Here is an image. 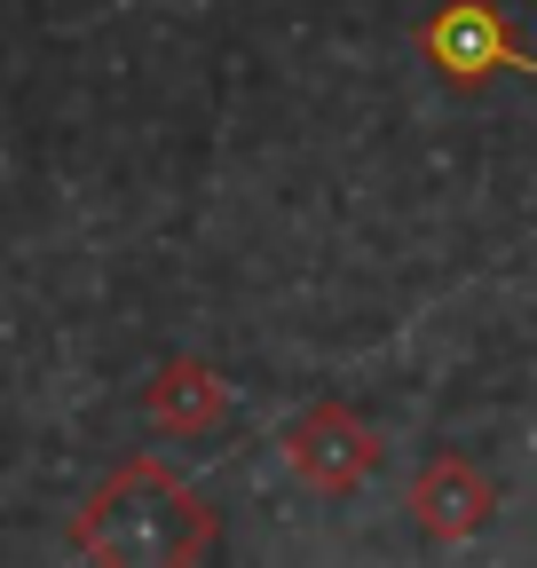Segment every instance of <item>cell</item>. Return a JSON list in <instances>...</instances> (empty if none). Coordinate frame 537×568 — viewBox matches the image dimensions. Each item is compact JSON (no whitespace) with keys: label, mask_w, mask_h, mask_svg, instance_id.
Returning a JSON list of instances; mask_svg holds the SVG:
<instances>
[{"label":"cell","mask_w":537,"mask_h":568,"mask_svg":"<svg viewBox=\"0 0 537 568\" xmlns=\"http://www.w3.org/2000/svg\"><path fill=\"white\" fill-rule=\"evenodd\" d=\"M72 545L88 560H119V568H134V560H197V552H214V514L174 466L126 458L80 506Z\"/></svg>","instance_id":"1"},{"label":"cell","mask_w":537,"mask_h":568,"mask_svg":"<svg viewBox=\"0 0 537 568\" xmlns=\"http://www.w3.org/2000/svg\"><path fill=\"white\" fill-rule=\"evenodd\" d=\"M419 55L443 71V88H490L506 71H537V55L506 32L498 0H435L427 24H419Z\"/></svg>","instance_id":"2"},{"label":"cell","mask_w":537,"mask_h":568,"mask_svg":"<svg viewBox=\"0 0 537 568\" xmlns=\"http://www.w3.org/2000/svg\"><path fill=\"white\" fill-rule=\"evenodd\" d=\"M285 466L301 489L316 497H348L364 489L379 466H387V443H379V426L356 418L348 403H308L293 426H285Z\"/></svg>","instance_id":"3"},{"label":"cell","mask_w":537,"mask_h":568,"mask_svg":"<svg viewBox=\"0 0 537 568\" xmlns=\"http://www.w3.org/2000/svg\"><path fill=\"white\" fill-rule=\"evenodd\" d=\"M498 514V489L475 458H458V450H435L419 474H412V521L435 537V545H466V537H483Z\"/></svg>","instance_id":"4"},{"label":"cell","mask_w":537,"mask_h":568,"mask_svg":"<svg viewBox=\"0 0 537 568\" xmlns=\"http://www.w3.org/2000/svg\"><path fill=\"white\" fill-rule=\"evenodd\" d=\"M143 410L151 426H166V435H206V426L230 410V387L214 364H197V355H166V364L143 379Z\"/></svg>","instance_id":"5"}]
</instances>
